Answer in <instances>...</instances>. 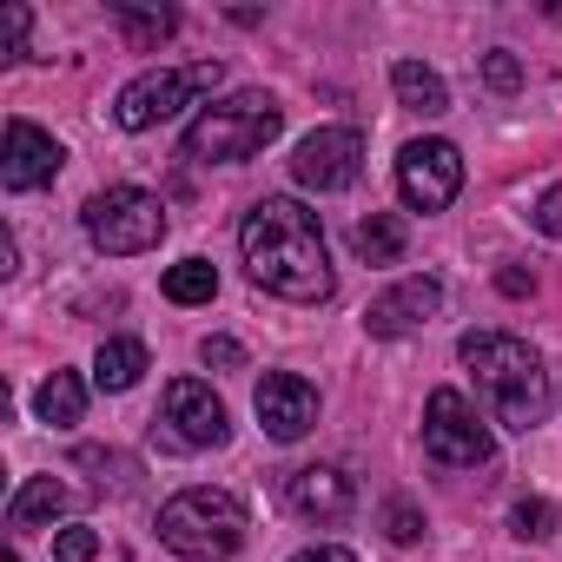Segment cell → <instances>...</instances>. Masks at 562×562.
I'll list each match as a JSON object with an SVG mask.
<instances>
[{
    "label": "cell",
    "instance_id": "6da1fadb",
    "mask_svg": "<svg viewBox=\"0 0 562 562\" xmlns=\"http://www.w3.org/2000/svg\"><path fill=\"white\" fill-rule=\"evenodd\" d=\"M238 251L251 285L285 299V305H325L338 292L331 278V251H325V225L318 212H305L299 199H258L238 225Z\"/></svg>",
    "mask_w": 562,
    "mask_h": 562
},
{
    "label": "cell",
    "instance_id": "7a4b0ae2",
    "mask_svg": "<svg viewBox=\"0 0 562 562\" xmlns=\"http://www.w3.org/2000/svg\"><path fill=\"white\" fill-rule=\"evenodd\" d=\"M457 358L476 378V397L503 430H536L549 417V371H542L536 345H522L509 331H463Z\"/></svg>",
    "mask_w": 562,
    "mask_h": 562
},
{
    "label": "cell",
    "instance_id": "3957f363",
    "mask_svg": "<svg viewBox=\"0 0 562 562\" xmlns=\"http://www.w3.org/2000/svg\"><path fill=\"white\" fill-rule=\"evenodd\" d=\"M278 126H285L278 93L245 87V93H232V100H212V106L186 126V159H192V166H238V159L265 153V146L278 139Z\"/></svg>",
    "mask_w": 562,
    "mask_h": 562
},
{
    "label": "cell",
    "instance_id": "277c9868",
    "mask_svg": "<svg viewBox=\"0 0 562 562\" xmlns=\"http://www.w3.org/2000/svg\"><path fill=\"white\" fill-rule=\"evenodd\" d=\"M245 529H251L245 503L232 490H212V483H192L172 503H159V542L172 555H186V562H225V555H238Z\"/></svg>",
    "mask_w": 562,
    "mask_h": 562
},
{
    "label": "cell",
    "instance_id": "5b68a950",
    "mask_svg": "<svg viewBox=\"0 0 562 562\" xmlns=\"http://www.w3.org/2000/svg\"><path fill=\"white\" fill-rule=\"evenodd\" d=\"M80 225L106 258H139L166 238V199L139 192V186H106L80 205Z\"/></svg>",
    "mask_w": 562,
    "mask_h": 562
},
{
    "label": "cell",
    "instance_id": "8992f818",
    "mask_svg": "<svg viewBox=\"0 0 562 562\" xmlns=\"http://www.w3.org/2000/svg\"><path fill=\"white\" fill-rule=\"evenodd\" d=\"M225 80V67L218 60H192V67H153V74H139V80H126L120 87V100H113V120L126 126V133H153V126H166L172 113H186L199 93H212Z\"/></svg>",
    "mask_w": 562,
    "mask_h": 562
},
{
    "label": "cell",
    "instance_id": "52a82bcc",
    "mask_svg": "<svg viewBox=\"0 0 562 562\" xmlns=\"http://www.w3.org/2000/svg\"><path fill=\"white\" fill-rule=\"evenodd\" d=\"M424 450H430L443 470H483V463L496 457V437H490V424L476 417V404L443 384V391H430V404H424Z\"/></svg>",
    "mask_w": 562,
    "mask_h": 562
},
{
    "label": "cell",
    "instance_id": "ba28073f",
    "mask_svg": "<svg viewBox=\"0 0 562 562\" xmlns=\"http://www.w3.org/2000/svg\"><path fill=\"white\" fill-rule=\"evenodd\" d=\"M159 424H166L172 450H218L232 437V417H225V404L212 397L205 378H172L166 397H159Z\"/></svg>",
    "mask_w": 562,
    "mask_h": 562
},
{
    "label": "cell",
    "instance_id": "9c48e42d",
    "mask_svg": "<svg viewBox=\"0 0 562 562\" xmlns=\"http://www.w3.org/2000/svg\"><path fill=\"white\" fill-rule=\"evenodd\" d=\"M397 192L411 212H443L463 192V153L450 139H411L397 153Z\"/></svg>",
    "mask_w": 562,
    "mask_h": 562
},
{
    "label": "cell",
    "instance_id": "30bf717a",
    "mask_svg": "<svg viewBox=\"0 0 562 562\" xmlns=\"http://www.w3.org/2000/svg\"><path fill=\"white\" fill-rule=\"evenodd\" d=\"M358 172H364V133L358 126H318L292 153V179L305 192H345V186H358Z\"/></svg>",
    "mask_w": 562,
    "mask_h": 562
},
{
    "label": "cell",
    "instance_id": "8fae6325",
    "mask_svg": "<svg viewBox=\"0 0 562 562\" xmlns=\"http://www.w3.org/2000/svg\"><path fill=\"white\" fill-rule=\"evenodd\" d=\"M67 166V146L54 133H41L34 120H8V139H0V186L8 192H41L54 186Z\"/></svg>",
    "mask_w": 562,
    "mask_h": 562
},
{
    "label": "cell",
    "instance_id": "7c38bea8",
    "mask_svg": "<svg viewBox=\"0 0 562 562\" xmlns=\"http://www.w3.org/2000/svg\"><path fill=\"white\" fill-rule=\"evenodd\" d=\"M251 404H258V424H265L271 443H299L318 424V391L299 371H265V384H258Z\"/></svg>",
    "mask_w": 562,
    "mask_h": 562
},
{
    "label": "cell",
    "instance_id": "4fadbf2b",
    "mask_svg": "<svg viewBox=\"0 0 562 562\" xmlns=\"http://www.w3.org/2000/svg\"><path fill=\"white\" fill-rule=\"evenodd\" d=\"M285 503L305 516V522H345L358 509V483L338 470V463H305L285 476Z\"/></svg>",
    "mask_w": 562,
    "mask_h": 562
},
{
    "label": "cell",
    "instance_id": "5bb4252c",
    "mask_svg": "<svg viewBox=\"0 0 562 562\" xmlns=\"http://www.w3.org/2000/svg\"><path fill=\"white\" fill-rule=\"evenodd\" d=\"M437 312H443V285H437V278H404V285H391L384 299H371L364 331L371 338H404V331L430 325Z\"/></svg>",
    "mask_w": 562,
    "mask_h": 562
},
{
    "label": "cell",
    "instance_id": "9a60e30c",
    "mask_svg": "<svg viewBox=\"0 0 562 562\" xmlns=\"http://www.w3.org/2000/svg\"><path fill=\"white\" fill-rule=\"evenodd\" d=\"M67 509H74V490L60 476H27L14 490V503H8V529H41V522H54Z\"/></svg>",
    "mask_w": 562,
    "mask_h": 562
},
{
    "label": "cell",
    "instance_id": "2e32d148",
    "mask_svg": "<svg viewBox=\"0 0 562 562\" xmlns=\"http://www.w3.org/2000/svg\"><path fill=\"white\" fill-rule=\"evenodd\" d=\"M391 87H397V100H404L411 113H424V120L450 113V87H443V74L424 67V60H397V67H391Z\"/></svg>",
    "mask_w": 562,
    "mask_h": 562
},
{
    "label": "cell",
    "instance_id": "e0dca14e",
    "mask_svg": "<svg viewBox=\"0 0 562 562\" xmlns=\"http://www.w3.org/2000/svg\"><path fill=\"white\" fill-rule=\"evenodd\" d=\"M404 245H411V225H404L397 212H371V218L351 225V251H358L364 265H397Z\"/></svg>",
    "mask_w": 562,
    "mask_h": 562
},
{
    "label": "cell",
    "instance_id": "ac0fdd59",
    "mask_svg": "<svg viewBox=\"0 0 562 562\" xmlns=\"http://www.w3.org/2000/svg\"><path fill=\"white\" fill-rule=\"evenodd\" d=\"M146 364H153V358H146L139 338H106L100 358H93V384H100V391H133V384L146 378Z\"/></svg>",
    "mask_w": 562,
    "mask_h": 562
},
{
    "label": "cell",
    "instance_id": "d6986e66",
    "mask_svg": "<svg viewBox=\"0 0 562 562\" xmlns=\"http://www.w3.org/2000/svg\"><path fill=\"white\" fill-rule=\"evenodd\" d=\"M80 411H87V384H80L74 371H54V378L34 391V417H41V424H54V430L80 424Z\"/></svg>",
    "mask_w": 562,
    "mask_h": 562
},
{
    "label": "cell",
    "instance_id": "ffe728a7",
    "mask_svg": "<svg viewBox=\"0 0 562 562\" xmlns=\"http://www.w3.org/2000/svg\"><path fill=\"white\" fill-rule=\"evenodd\" d=\"M212 292H218L212 258H179V265L166 271V299H172V305H212Z\"/></svg>",
    "mask_w": 562,
    "mask_h": 562
},
{
    "label": "cell",
    "instance_id": "44dd1931",
    "mask_svg": "<svg viewBox=\"0 0 562 562\" xmlns=\"http://www.w3.org/2000/svg\"><path fill=\"white\" fill-rule=\"evenodd\" d=\"M113 14H120V27H126L139 47H159V41L179 27V14H172V8H133V0H120Z\"/></svg>",
    "mask_w": 562,
    "mask_h": 562
},
{
    "label": "cell",
    "instance_id": "7402d4cb",
    "mask_svg": "<svg viewBox=\"0 0 562 562\" xmlns=\"http://www.w3.org/2000/svg\"><path fill=\"white\" fill-rule=\"evenodd\" d=\"M509 529H516V536H522V542H542V536H549V529H555V509H549V503H542V496H522V503H516V509H509Z\"/></svg>",
    "mask_w": 562,
    "mask_h": 562
},
{
    "label": "cell",
    "instance_id": "603a6c76",
    "mask_svg": "<svg viewBox=\"0 0 562 562\" xmlns=\"http://www.w3.org/2000/svg\"><path fill=\"white\" fill-rule=\"evenodd\" d=\"M100 555V536L87 529V522H67L60 536H54V562H93Z\"/></svg>",
    "mask_w": 562,
    "mask_h": 562
},
{
    "label": "cell",
    "instance_id": "cb8c5ba5",
    "mask_svg": "<svg viewBox=\"0 0 562 562\" xmlns=\"http://www.w3.org/2000/svg\"><path fill=\"white\" fill-rule=\"evenodd\" d=\"M27 54V8H0V60Z\"/></svg>",
    "mask_w": 562,
    "mask_h": 562
},
{
    "label": "cell",
    "instance_id": "d4e9b609",
    "mask_svg": "<svg viewBox=\"0 0 562 562\" xmlns=\"http://www.w3.org/2000/svg\"><path fill=\"white\" fill-rule=\"evenodd\" d=\"M483 80H490L496 93H516V87H522V60L496 47V54H483Z\"/></svg>",
    "mask_w": 562,
    "mask_h": 562
},
{
    "label": "cell",
    "instance_id": "484cf974",
    "mask_svg": "<svg viewBox=\"0 0 562 562\" xmlns=\"http://www.w3.org/2000/svg\"><path fill=\"white\" fill-rule=\"evenodd\" d=\"M199 358H205L212 371H238V364H245V345H238V338H205Z\"/></svg>",
    "mask_w": 562,
    "mask_h": 562
},
{
    "label": "cell",
    "instance_id": "4316f807",
    "mask_svg": "<svg viewBox=\"0 0 562 562\" xmlns=\"http://www.w3.org/2000/svg\"><path fill=\"white\" fill-rule=\"evenodd\" d=\"M529 218H536V232H542V238H562V186H549V192L536 199V212H529Z\"/></svg>",
    "mask_w": 562,
    "mask_h": 562
},
{
    "label": "cell",
    "instance_id": "83f0119b",
    "mask_svg": "<svg viewBox=\"0 0 562 562\" xmlns=\"http://www.w3.org/2000/svg\"><path fill=\"white\" fill-rule=\"evenodd\" d=\"M384 522H391V542H417V536H424V516H417L411 503H391Z\"/></svg>",
    "mask_w": 562,
    "mask_h": 562
},
{
    "label": "cell",
    "instance_id": "f1b7e54d",
    "mask_svg": "<svg viewBox=\"0 0 562 562\" xmlns=\"http://www.w3.org/2000/svg\"><path fill=\"white\" fill-rule=\"evenodd\" d=\"M496 292H503V299H529V292H536V278H529L522 265H509V271H496Z\"/></svg>",
    "mask_w": 562,
    "mask_h": 562
},
{
    "label": "cell",
    "instance_id": "f546056e",
    "mask_svg": "<svg viewBox=\"0 0 562 562\" xmlns=\"http://www.w3.org/2000/svg\"><path fill=\"white\" fill-rule=\"evenodd\" d=\"M292 562H358L351 549H338V542H318V549H299Z\"/></svg>",
    "mask_w": 562,
    "mask_h": 562
},
{
    "label": "cell",
    "instance_id": "4dcf8cb0",
    "mask_svg": "<svg viewBox=\"0 0 562 562\" xmlns=\"http://www.w3.org/2000/svg\"><path fill=\"white\" fill-rule=\"evenodd\" d=\"M21 271V245H14V232H0V278H14Z\"/></svg>",
    "mask_w": 562,
    "mask_h": 562
}]
</instances>
